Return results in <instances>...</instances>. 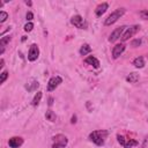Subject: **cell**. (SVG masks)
Returning <instances> with one entry per match:
<instances>
[{
    "mask_svg": "<svg viewBox=\"0 0 148 148\" xmlns=\"http://www.w3.org/2000/svg\"><path fill=\"white\" fill-rule=\"evenodd\" d=\"M147 120H148V119H147Z\"/></svg>",
    "mask_w": 148,
    "mask_h": 148,
    "instance_id": "obj_32",
    "label": "cell"
},
{
    "mask_svg": "<svg viewBox=\"0 0 148 148\" xmlns=\"http://www.w3.org/2000/svg\"><path fill=\"white\" fill-rule=\"evenodd\" d=\"M139 15H140L141 18H143V20H148V9L140 10V12H139Z\"/></svg>",
    "mask_w": 148,
    "mask_h": 148,
    "instance_id": "obj_22",
    "label": "cell"
},
{
    "mask_svg": "<svg viewBox=\"0 0 148 148\" xmlns=\"http://www.w3.org/2000/svg\"><path fill=\"white\" fill-rule=\"evenodd\" d=\"M84 62L86 64H88V65H90V66H92L94 68H99V60L96 58V57H94V56H89V57H87L86 59H84Z\"/></svg>",
    "mask_w": 148,
    "mask_h": 148,
    "instance_id": "obj_12",
    "label": "cell"
},
{
    "mask_svg": "<svg viewBox=\"0 0 148 148\" xmlns=\"http://www.w3.org/2000/svg\"><path fill=\"white\" fill-rule=\"evenodd\" d=\"M109 8V5L106 3V2H103V3H99L97 7H96V9H95V14L99 17V16H102L105 12H106V9Z\"/></svg>",
    "mask_w": 148,
    "mask_h": 148,
    "instance_id": "obj_13",
    "label": "cell"
},
{
    "mask_svg": "<svg viewBox=\"0 0 148 148\" xmlns=\"http://www.w3.org/2000/svg\"><path fill=\"white\" fill-rule=\"evenodd\" d=\"M7 18H8V14H7L6 12L1 10V12H0V23H3Z\"/></svg>",
    "mask_w": 148,
    "mask_h": 148,
    "instance_id": "obj_21",
    "label": "cell"
},
{
    "mask_svg": "<svg viewBox=\"0 0 148 148\" xmlns=\"http://www.w3.org/2000/svg\"><path fill=\"white\" fill-rule=\"evenodd\" d=\"M61 82H62V79L60 76H53V77H51L49 80V83H47V90L49 91L54 90Z\"/></svg>",
    "mask_w": 148,
    "mask_h": 148,
    "instance_id": "obj_9",
    "label": "cell"
},
{
    "mask_svg": "<svg viewBox=\"0 0 148 148\" xmlns=\"http://www.w3.org/2000/svg\"><path fill=\"white\" fill-rule=\"evenodd\" d=\"M117 140H118V142L124 148H132V147H134V146L138 145V141L136 140H134V139H127V138H125L124 135H120V134L117 135Z\"/></svg>",
    "mask_w": 148,
    "mask_h": 148,
    "instance_id": "obj_5",
    "label": "cell"
},
{
    "mask_svg": "<svg viewBox=\"0 0 148 148\" xmlns=\"http://www.w3.org/2000/svg\"><path fill=\"white\" fill-rule=\"evenodd\" d=\"M106 136H108V131L98 130V131H94V132H91L89 134V140L92 141L97 146H103L104 142H105Z\"/></svg>",
    "mask_w": 148,
    "mask_h": 148,
    "instance_id": "obj_1",
    "label": "cell"
},
{
    "mask_svg": "<svg viewBox=\"0 0 148 148\" xmlns=\"http://www.w3.org/2000/svg\"><path fill=\"white\" fill-rule=\"evenodd\" d=\"M52 139H53L52 148H65L68 143V139L64 134H57Z\"/></svg>",
    "mask_w": 148,
    "mask_h": 148,
    "instance_id": "obj_3",
    "label": "cell"
},
{
    "mask_svg": "<svg viewBox=\"0 0 148 148\" xmlns=\"http://www.w3.org/2000/svg\"><path fill=\"white\" fill-rule=\"evenodd\" d=\"M8 145L10 148H18L23 145V139L21 136H13L8 140Z\"/></svg>",
    "mask_w": 148,
    "mask_h": 148,
    "instance_id": "obj_11",
    "label": "cell"
},
{
    "mask_svg": "<svg viewBox=\"0 0 148 148\" xmlns=\"http://www.w3.org/2000/svg\"><path fill=\"white\" fill-rule=\"evenodd\" d=\"M25 5H28V6H31V5H32V2H31V1H25Z\"/></svg>",
    "mask_w": 148,
    "mask_h": 148,
    "instance_id": "obj_30",
    "label": "cell"
},
{
    "mask_svg": "<svg viewBox=\"0 0 148 148\" xmlns=\"http://www.w3.org/2000/svg\"><path fill=\"white\" fill-rule=\"evenodd\" d=\"M38 56H39V47L37 46V44H32L28 52V60L35 61V60H37Z\"/></svg>",
    "mask_w": 148,
    "mask_h": 148,
    "instance_id": "obj_8",
    "label": "cell"
},
{
    "mask_svg": "<svg viewBox=\"0 0 148 148\" xmlns=\"http://www.w3.org/2000/svg\"><path fill=\"white\" fill-rule=\"evenodd\" d=\"M10 39H12V37L10 36H5V37H1V39H0V45L1 46H6L9 42H10Z\"/></svg>",
    "mask_w": 148,
    "mask_h": 148,
    "instance_id": "obj_20",
    "label": "cell"
},
{
    "mask_svg": "<svg viewBox=\"0 0 148 148\" xmlns=\"http://www.w3.org/2000/svg\"><path fill=\"white\" fill-rule=\"evenodd\" d=\"M125 51V44L124 43H120V44H116L112 49V58L113 59H117L123 52Z\"/></svg>",
    "mask_w": 148,
    "mask_h": 148,
    "instance_id": "obj_10",
    "label": "cell"
},
{
    "mask_svg": "<svg viewBox=\"0 0 148 148\" xmlns=\"http://www.w3.org/2000/svg\"><path fill=\"white\" fill-rule=\"evenodd\" d=\"M125 14V8H117L116 10H113L104 21V25H111L114 22H117L123 15Z\"/></svg>",
    "mask_w": 148,
    "mask_h": 148,
    "instance_id": "obj_2",
    "label": "cell"
},
{
    "mask_svg": "<svg viewBox=\"0 0 148 148\" xmlns=\"http://www.w3.org/2000/svg\"><path fill=\"white\" fill-rule=\"evenodd\" d=\"M3 64H5V60H3V59H1V61H0V68H2V67H3Z\"/></svg>",
    "mask_w": 148,
    "mask_h": 148,
    "instance_id": "obj_29",
    "label": "cell"
},
{
    "mask_svg": "<svg viewBox=\"0 0 148 148\" xmlns=\"http://www.w3.org/2000/svg\"><path fill=\"white\" fill-rule=\"evenodd\" d=\"M90 52H91V47L89 46V44H83L81 46V49H80V54L81 56H86V54H88Z\"/></svg>",
    "mask_w": 148,
    "mask_h": 148,
    "instance_id": "obj_17",
    "label": "cell"
},
{
    "mask_svg": "<svg viewBox=\"0 0 148 148\" xmlns=\"http://www.w3.org/2000/svg\"><path fill=\"white\" fill-rule=\"evenodd\" d=\"M140 44H141V39H139V38H138V39H134V40L131 43V45H132L133 47H138Z\"/></svg>",
    "mask_w": 148,
    "mask_h": 148,
    "instance_id": "obj_25",
    "label": "cell"
},
{
    "mask_svg": "<svg viewBox=\"0 0 148 148\" xmlns=\"http://www.w3.org/2000/svg\"><path fill=\"white\" fill-rule=\"evenodd\" d=\"M52 104H53V98L50 97V98H49V105H52Z\"/></svg>",
    "mask_w": 148,
    "mask_h": 148,
    "instance_id": "obj_28",
    "label": "cell"
},
{
    "mask_svg": "<svg viewBox=\"0 0 148 148\" xmlns=\"http://www.w3.org/2000/svg\"><path fill=\"white\" fill-rule=\"evenodd\" d=\"M39 87V83L37 81H32L28 84H25V89H28V91H34V90H37V88Z\"/></svg>",
    "mask_w": 148,
    "mask_h": 148,
    "instance_id": "obj_16",
    "label": "cell"
},
{
    "mask_svg": "<svg viewBox=\"0 0 148 148\" xmlns=\"http://www.w3.org/2000/svg\"><path fill=\"white\" fill-rule=\"evenodd\" d=\"M32 18H34V14H32L31 12H28V13H27V20H28V21H31Z\"/></svg>",
    "mask_w": 148,
    "mask_h": 148,
    "instance_id": "obj_26",
    "label": "cell"
},
{
    "mask_svg": "<svg viewBox=\"0 0 148 148\" xmlns=\"http://www.w3.org/2000/svg\"><path fill=\"white\" fill-rule=\"evenodd\" d=\"M138 80H139V74H136V73H131L130 75L126 76V81L130 83H135Z\"/></svg>",
    "mask_w": 148,
    "mask_h": 148,
    "instance_id": "obj_15",
    "label": "cell"
},
{
    "mask_svg": "<svg viewBox=\"0 0 148 148\" xmlns=\"http://www.w3.org/2000/svg\"><path fill=\"white\" fill-rule=\"evenodd\" d=\"M147 58H148V54H147Z\"/></svg>",
    "mask_w": 148,
    "mask_h": 148,
    "instance_id": "obj_31",
    "label": "cell"
},
{
    "mask_svg": "<svg viewBox=\"0 0 148 148\" xmlns=\"http://www.w3.org/2000/svg\"><path fill=\"white\" fill-rule=\"evenodd\" d=\"M32 29H34V23H31V22H28V23L24 25V31H27V32L31 31Z\"/></svg>",
    "mask_w": 148,
    "mask_h": 148,
    "instance_id": "obj_23",
    "label": "cell"
},
{
    "mask_svg": "<svg viewBox=\"0 0 148 148\" xmlns=\"http://www.w3.org/2000/svg\"><path fill=\"white\" fill-rule=\"evenodd\" d=\"M133 66L136 67V68H142L145 66V59L143 57H136L134 60H133Z\"/></svg>",
    "mask_w": 148,
    "mask_h": 148,
    "instance_id": "obj_14",
    "label": "cell"
},
{
    "mask_svg": "<svg viewBox=\"0 0 148 148\" xmlns=\"http://www.w3.org/2000/svg\"><path fill=\"white\" fill-rule=\"evenodd\" d=\"M8 77V72H6V71H3L2 73H1V77H0V83H3L5 81H6V79Z\"/></svg>",
    "mask_w": 148,
    "mask_h": 148,
    "instance_id": "obj_24",
    "label": "cell"
},
{
    "mask_svg": "<svg viewBox=\"0 0 148 148\" xmlns=\"http://www.w3.org/2000/svg\"><path fill=\"white\" fill-rule=\"evenodd\" d=\"M45 118H46L47 120H50V121H56L57 116H56V113H54L52 110H47L46 113H45Z\"/></svg>",
    "mask_w": 148,
    "mask_h": 148,
    "instance_id": "obj_19",
    "label": "cell"
},
{
    "mask_svg": "<svg viewBox=\"0 0 148 148\" xmlns=\"http://www.w3.org/2000/svg\"><path fill=\"white\" fill-rule=\"evenodd\" d=\"M71 23H72L74 27L79 28V29H86V22H84L83 17H82L81 15H74V16H72Z\"/></svg>",
    "mask_w": 148,
    "mask_h": 148,
    "instance_id": "obj_7",
    "label": "cell"
},
{
    "mask_svg": "<svg viewBox=\"0 0 148 148\" xmlns=\"http://www.w3.org/2000/svg\"><path fill=\"white\" fill-rule=\"evenodd\" d=\"M125 30H126V27H125V25H121V27L116 28V29L111 32V35H110V37H109V42H110V43L117 42L119 38H121V36H123V34L125 32Z\"/></svg>",
    "mask_w": 148,
    "mask_h": 148,
    "instance_id": "obj_6",
    "label": "cell"
},
{
    "mask_svg": "<svg viewBox=\"0 0 148 148\" xmlns=\"http://www.w3.org/2000/svg\"><path fill=\"white\" fill-rule=\"evenodd\" d=\"M71 123H72V124H75V123H76V117H75V116H73V117H72Z\"/></svg>",
    "mask_w": 148,
    "mask_h": 148,
    "instance_id": "obj_27",
    "label": "cell"
},
{
    "mask_svg": "<svg viewBox=\"0 0 148 148\" xmlns=\"http://www.w3.org/2000/svg\"><path fill=\"white\" fill-rule=\"evenodd\" d=\"M42 96H43V92L42 91H37V94L34 96V98H32V105L34 106H37L38 104H39V102H40V99H42Z\"/></svg>",
    "mask_w": 148,
    "mask_h": 148,
    "instance_id": "obj_18",
    "label": "cell"
},
{
    "mask_svg": "<svg viewBox=\"0 0 148 148\" xmlns=\"http://www.w3.org/2000/svg\"><path fill=\"white\" fill-rule=\"evenodd\" d=\"M139 29H140V25H138V24H134V25H131V27L126 28L125 32H124L123 36H121V40H123V42L128 40L131 37H133V36L139 31Z\"/></svg>",
    "mask_w": 148,
    "mask_h": 148,
    "instance_id": "obj_4",
    "label": "cell"
}]
</instances>
